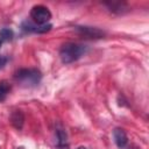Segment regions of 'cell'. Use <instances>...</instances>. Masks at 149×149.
<instances>
[{
    "mask_svg": "<svg viewBox=\"0 0 149 149\" xmlns=\"http://www.w3.org/2000/svg\"><path fill=\"white\" fill-rule=\"evenodd\" d=\"M87 48L83 44H77V43H65L59 49V58L62 63L64 64H70L79 59L85 52Z\"/></svg>",
    "mask_w": 149,
    "mask_h": 149,
    "instance_id": "cell-1",
    "label": "cell"
},
{
    "mask_svg": "<svg viewBox=\"0 0 149 149\" xmlns=\"http://www.w3.org/2000/svg\"><path fill=\"white\" fill-rule=\"evenodd\" d=\"M14 78L23 87H34L41 81L42 73L37 69H20L15 73Z\"/></svg>",
    "mask_w": 149,
    "mask_h": 149,
    "instance_id": "cell-2",
    "label": "cell"
},
{
    "mask_svg": "<svg viewBox=\"0 0 149 149\" xmlns=\"http://www.w3.org/2000/svg\"><path fill=\"white\" fill-rule=\"evenodd\" d=\"M30 17L33 19L35 24L42 26L49 22V20L51 19V13L48 9V7L43 5H36L30 10Z\"/></svg>",
    "mask_w": 149,
    "mask_h": 149,
    "instance_id": "cell-3",
    "label": "cell"
},
{
    "mask_svg": "<svg viewBox=\"0 0 149 149\" xmlns=\"http://www.w3.org/2000/svg\"><path fill=\"white\" fill-rule=\"evenodd\" d=\"M51 24L50 23H47V24H42V26H38V24H35V23H31V22H23L22 24V30L26 31V33H47L51 29Z\"/></svg>",
    "mask_w": 149,
    "mask_h": 149,
    "instance_id": "cell-4",
    "label": "cell"
},
{
    "mask_svg": "<svg viewBox=\"0 0 149 149\" xmlns=\"http://www.w3.org/2000/svg\"><path fill=\"white\" fill-rule=\"evenodd\" d=\"M76 30L88 38H101L105 36V33L98 28L92 27H76Z\"/></svg>",
    "mask_w": 149,
    "mask_h": 149,
    "instance_id": "cell-5",
    "label": "cell"
},
{
    "mask_svg": "<svg viewBox=\"0 0 149 149\" xmlns=\"http://www.w3.org/2000/svg\"><path fill=\"white\" fill-rule=\"evenodd\" d=\"M113 139H114L115 144L119 148H125L127 146V143H128L127 134L122 128H115L113 130Z\"/></svg>",
    "mask_w": 149,
    "mask_h": 149,
    "instance_id": "cell-6",
    "label": "cell"
},
{
    "mask_svg": "<svg viewBox=\"0 0 149 149\" xmlns=\"http://www.w3.org/2000/svg\"><path fill=\"white\" fill-rule=\"evenodd\" d=\"M9 119H10V123L13 125L14 128H16L17 130L22 129V126H23V122H24V115H23L22 111H20V109L13 111Z\"/></svg>",
    "mask_w": 149,
    "mask_h": 149,
    "instance_id": "cell-7",
    "label": "cell"
},
{
    "mask_svg": "<svg viewBox=\"0 0 149 149\" xmlns=\"http://www.w3.org/2000/svg\"><path fill=\"white\" fill-rule=\"evenodd\" d=\"M56 136H57V147L61 149H66L68 148V135L64 129H57L56 130Z\"/></svg>",
    "mask_w": 149,
    "mask_h": 149,
    "instance_id": "cell-8",
    "label": "cell"
},
{
    "mask_svg": "<svg viewBox=\"0 0 149 149\" xmlns=\"http://www.w3.org/2000/svg\"><path fill=\"white\" fill-rule=\"evenodd\" d=\"M14 36V33L9 28H2L0 30V42H7L10 41Z\"/></svg>",
    "mask_w": 149,
    "mask_h": 149,
    "instance_id": "cell-9",
    "label": "cell"
},
{
    "mask_svg": "<svg viewBox=\"0 0 149 149\" xmlns=\"http://www.w3.org/2000/svg\"><path fill=\"white\" fill-rule=\"evenodd\" d=\"M10 91V85L7 81H0V101H3Z\"/></svg>",
    "mask_w": 149,
    "mask_h": 149,
    "instance_id": "cell-10",
    "label": "cell"
},
{
    "mask_svg": "<svg viewBox=\"0 0 149 149\" xmlns=\"http://www.w3.org/2000/svg\"><path fill=\"white\" fill-rule=\"evenodd\" d=\"M107 5L109 7V10L118 12V13H121L122 9H123V6H125V3H121V2H109Z\"/></svg>",
    "mask_w": 149,
    "mask_h": 149,
    "instance_id": "cell-11",
    "label": "cell"
},
{
    "mask_svg": "<svg viewBox=\"0 0 149 149\" xmlns=\"http://www.w3.org/2000/svg\"><path fill=\"white\" fill-rule=\"evenodd\" d=\"M5 63H6V58L2 57V56H0V68H2L5 65Z\"/></svg>",
    "mask_w": 149,
    "mask_h": 149,
    "instance_id": "cell-12",
    "label": "cell"
},
{
    "mask_svg": "<svg viewBox=\"0 0 149 149\" xmlns=\"http://www.w3.org/2000/svg\"><path fill=\"white\" fill-rule=\"evenodd\" d=\"M77 149H87V148H86V147H83V146H80V147H78Z\"/></svg>",
    "mask_w": 149,
    "mask_h": 149,
    "instance_id": "cell-13",
    "label": "cell"
},
{
    "mask_svg": "<svg viewBox=\"0 0 149 149\" xmlns=\"http://www.w3.org/2000/svg\"><path fill=\"white\" fill-rule=\"evenodd\" d=\"M129 149H139V148H135V147H134V148H129Z\"/></svg>",
    "mask_w": 149,
    "mask_h": 149,
    "instance_id": "cell-14",
    "label": "cell"
},
{
    "mask_svg": "<svg viewBox=\"0 0 149 149\" xmlns=\"http://www.w3.org/2000/svg\"><path fill=\"white\" fill-rule=\"evenodd\" d=\"M0 45H1V42H0Z\"/></svg>",
    "mask_w": 149,
    "mask_h": 149,
    "instance_id": "cell-15",
    "label": "cell"
}]
</instances>
